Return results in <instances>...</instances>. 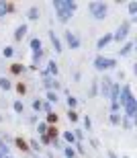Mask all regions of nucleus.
Masks as SVG:
<instances>
[{"label": "nucleus", "mask_w": 137, "mask_h": 158, "mask_svg": "<svg viewBox=\"0 0 137 158\" xmlns=\"http://www.w3.org/2000/svg\"><path fill=\"white\" fill-rule=\"evenodd\" d=\"M110 123H115V125H119V123H121L119 113H110Z\"/></svg>", "instance_id": "6ab92c4d"}, {"label": "nucleus", "mask_w": 137, "mask_h": 158, "mask_svg": "<svg viewBox=\"0 0 137 158\" xmlns=\"http://www.w3.org/2000/svg\"><path fill=\"white\" fill-rule=\"evenodd\" d=\"M47 101L49 103H57V95L55 93H47Z\"/></svg>", "instance_id": "393cba45"}, {"label": "nucleus", "mask_w": 137, "mask_h": 158, "mask_svg": "<svg viewBox=\"0 0 137 158\" xmlns=\"http://www.w3.org/2000/svg\"><path fill=\"white\" fill-rule=\"evenodd\" d=\"M37 131H39V135H45V131H47V125H45V123H39Z\"/></svg>", "instance_id": "b1692460"}, {"label": "nucleus", "mask_w": 137, "mask_h": 158, "mask_svg": "<svg viewBox=\"0 0 137 158\" xmlns=\"http://www.w3.org/2000/svg\"><path fill=\"white\" fill-rule=\"evenodd\" d=\"M47 66H49V68H47L49 74H57V64H55V62H49Z\"/></svg>", "instance_id": "dca6fc26"}, {"label": "nucleus", "mask_w": 137, "mask_h": 158, "mask_svg": "<svg viewBox=\"0 0 137 158\" xmlns=\"http://www.w3.org/2000/svg\"><path fill=\"white\" fill-rule=\"evenodd\" d=\"M110 97H112V103H119V86H117V84L112 86V90H110Z\"/></svg>", "instance_id": "f8f14e48"}, {"label": "nucleus", "mask_w": 137, "mask_h": 158, "mask_svg": "<svg viewBox=\"0 0 137 158\" xmlns=\"http://www.w3.org/2000/svg\"><path fill=\"white\" fill-rule=\"evenodd\" d=\"M129 27H131V23H129V21H125L123 25H121V27L117 29V33L112 35V37H115L117 41H123V39H125V37L129 35Z\"/></svg>", "instance_id": "39448f33"}, {"label": "nucleus", "mask_w": 137, "mask_h": 158, "mask_svg": "<svg viewBox=\"0 0 137 158\" xmlns=\"http://www.w3.org/2000/svg\"><path fill=\"white\" fill-rule=\"evenodd\" d=\"M129 12H131V14L137 12V2H131V4H129Z\"/></svg>", "instance_id": "bb28decb"}, {"label": "nucleus", "mask_w": 137, "mask_h": 158, "mask_svg": "<svg viewBox=\"0 0 137 158\" xmlns=\"http://www.w3.org/2000/svg\"><path fill=\"white\" fill-rule=\"evenodd\" d=\"M125 158H127V156H125Z\"/></svg>", "instance_id": "4c0bfd02"}, {"label": "nucleus", "mask_w": 137, "mask_h": 158, "mask_svg": "<svg viewBox=\"0 0 137 158\" xmlns=\"http://www.w3.org/2000/svg\"><path fill=\"white\" fill-rule=\"evenodd\" d=\"M98 93V82H92V97Z\"/></svg>", "instance_id": "c756f323"}, {"label": "nucleus", "mask_w": 137, "mask_h": 158, "mask_svg": "<svg viewBox=\"0 0 137 158\" xmlns=\"http://www.w3.org/2000/svg\"><path fill=\"white\" fill-rule=\"evenodd\" d=\"M16 146H18L22 152H27V150H29V144H27L25 140H22V138H16Z\"/></svg>", "instance_id": "9b49d317"}, {"label": "nucleus", "mask_w": 137, "mask_h": 158, "mask_svg": "<svg viewBox=\"0 0 137 158\" xmlns=\"http://www.w3.org/2000/svg\"><path fill=\"white\" fill-rule=\"evenodd\" d=\"M121 103H123L125 109H127V117H135V99H133L131 88H129L127 84L123 86V99H121Z\"/></svg>", "instance_id": "f257e3e1"}, {"label": "nucleus", "mask_w": 137, "mask_h": 158, "mask_svg": "<svg viewBox=\"0 0 137 158\" xmlns=\"http://www.w3.org/2000/svg\"><path fill=\"white\" fill-rule=\"evenodd\" d=\"M65 41H67V45H70L72 49H78L80 47V37L74 31H65Z\"/></svg>", "instance_id": "20e7f679"}, {"label": "nucleus", "mask_w": 137, "mask_h": 158, "mask_svg": "<svg viewBox=\"0 0 137 158\" xmlns=\"http://www.w3.org/2000/svg\"><path fill=\"white\" fill-rule=\"evenodd\" d=\"M0 158H2V154H0Z\"/></svg>", "instance_id": "e433bc0d"}, {"label": "nucleus", "mask_w": 137, "mask_h": 158, "mask_svg": "<svg viewBox=\"0 0 137 158\" xmlns=\"http://www.w3.org/2000/svg\"><path fill=\"white\" fill-rule=\"evenodd\" d=\"M25 33H27V25H20V27L16 29V33H14V39H22V37H25Z\"/></svg>", "instance_id": "0eeeda50"}, {"label": "nucleus", "mask_w": 137, "mask_h": 158, "mask_svg": "<svg viewBox=\"0 0 137 158\" xmlns=\"http://www.w3.org/2000/svg\"><path fill=\"white\" fill-rule=\"evenodd\" d=\"M10 70H12L14 74H20V72H22V66H20V64H12V68H10Z\"/></svg>", "instance_id": "5701e85b"}, {"label": "nucleus", "mask_w": 137, "mask_h": 158, "mask_svg": "<svg viewBox=\"0 0 137 158\" xmlns=\"http://www.w3.org/2000/svg\"><path fill=\"white\" fill-rule=\"evenodd\" d=\"M49 39H51V43H53V47H55V52H61V41H59V39L55 37V33H53V31L49 33Z\"/></svg>", "instance_id": "423d86ee"}, {"label": "nucleus", "mask_w": 137, "mask_h": 158, "mask_svg": "<svg viewBox=\"0 0 137 158\" xmlns=\"http://www.w3.org/2000/svg\"><path fill=\"white\" fill-rule=\"evenodd\" d=\"M14 111H16V113H22V111H25V105H22V101H14Z\"/></svg>", "instance_id": "a211bd4d"}, {"label": "nucleus", "mask_w": 137, "mask_h": 158, "mask_svg": "<svg viewBox=\"0 0 137 158\" xmlns=\"http://www.w3.org/2000/svg\"><path fill=\"white\" fill-rule=\"evenodd\" d=\"M131 49H133V41H129L123 49H119V54H121V56H127V54H131Z\"/></svg>", "instance_id": "ddd939ff"}, {"label": "nucleus", "mask_w": 137, "mask_h": 158, "mask_svg": "<svg viewBox=\"0 0 137 158\" xmlns=\"http://www.w3.org/2000/svg\"><path fill=\"white\" fill-rule=\"evenodd\" d=\"M88 10L92 12L94 19H104L106 16V4L104 2H90L88 4Z\"/></svg>", "instance_id": "f03ea898"}, {"label": "nucleus", "mask_w": 137, "mask_h": 158, "mask_svg": "<svg viewBox=\"0 0 137 158\" xmlns=\"http://www.w3.org/2000/svg\"><path fill=\"white\" fill-rule=\"evenodd\" d=\"M2 54H4V58H10V56L14 54V49L10 47V45H6V47H4V52H2Z\"/></svg>", "instance_id": "4be33fe9"}, {"label": "nucleus", "mask_w": 137, "mask_h": 158, "mask_svg": "<svg viewBox=\"0 0 137 158\" xmlns=\"http://www.w3.org/2000/svg\"><path fill=\"white\" fill-rule=\"evenodd\" d=\"M108 156H110V158H117V154H115V152H108Z\"/></svg>", "instance_id": "f704fd0d"}, {"label": "nucleus", "mask_w": 137, "mask_h": 158, "mask_svg": "<svg viewBox=\"0 0 137 158\" xmlns=\"http://www.w3.org/2000/svg\"><path fill=\"white\" fill-rule=\"evenodd\" d=\"M117 66V62L115 60H110V58H102V56H98L96 60H94V68L96 70H106V68H115Z\"/></svg>", "instance_id": "7ed1b4c3"}, {"label": "nucleus", "mask_w": 137, "mask_h": 158, "mask_svg": "<svg viewBox=\"0 0 137 158\" xmlns=\"http://www.w3.org/2000/svg\"><path fill=\"white\" fill-rule=\"evenodd\" d=\"M33 109L35 111H41V101H33Z\"/></svg>", "instance_id": "c85d7f7f"}, {"label": "nucleus", "mask_w": 137, "mask_h": 158, "mask_svg": "<svg viewBox=\"0 0 137 158\" xmlns=\"http://www.w3.org/2000/svg\"><path fill=\"white\" fill-rule=\"evenodd\" d=\"M4 158H10V156H4Z\"/></svg>", "instance_id": "c9c22d12"}, {"label": "nucleus", "mask_w": 137, "mask_h": 158, "mask_svg": "<svg viewBox=\"0 0 137 158\" xmlns=\"http://www.w3.org/2000/svg\"><path fill=\"white\" fill-rule=\"evenodd\" d=\"M63 138H65V142H70V144L76 142V138H74V133H72V131H65V133H63Z\"/></svg>", "instance_id": "f3484780"}, {"label": "nucleus", "mask_w": 137, "mask_h": 158, "mask_svg": "<svg viewBox=\"0 0 137 158\" xmlns=\"http://www.w3.org/2000/svg\"><path fill=\"white\" fill-rule=\"evenodd\" d=\"M74 138H78V140H82V138H84V133H82L80 129H76V133H74Z\"/></svg>", "instance_id": "473e14b6"}, {"label": "nucleus", "mask_w": 137, "mask_h": 158, "mask_svg": "<svg viewBox=\"0 0 137 158\" xmlns=\"http://www.w3.org/2000/svg\"><path fill=\"white\" fill-rule=\"evenodd\" d=\"M67 119H70V121H78V113L70 109V111H67Z\"/></svg>", "instance_id": "aec40b11"}, {"label": "nucleus", "mask_w": 137, "mask_h": 158, "mask_svg": "<svg viewBox=\"0 0 137 158\" xmlns=\"http://www.w3.org/2000/svg\"><path fill=\"white\" fill-rule=\"evenodd\" d=\"M76 105H78V101H76L74 97H67V107H70L72 111H74V107H76Z\"/></svg>", "instance_id": "412c9836"}, {"label": "nucleus", "mask_w": 137, "mask_h": 158, "mask_svg": "<svg viewBox=\"0 0 137 158\" xmlns=\"http://www.w3.org/2000/svg\"><path fill=\"white\" fill-rule=\"evenodd\" d=\"M84 125H86V127H88V129H90V125H92V121H90V119H88V117H86V119H84Z\"/></svg>", "instance_id": "72a5a7b5"}, {"label": "nucleus", "mask_w": 137, "mask_h": 158, "mask_svg": "<svg viewBox=\"0 0 137 158\" xmlns=\"http://www.w3.org/2000/svg\"><path fill=\"white\" fill-rule=\"evenodd\" d=\"M41 142H43V144H51V140H49V135H41Z\"/></svg>", "instance_id": "2f4dec72"}, {"label": "nucleus", "mask_w": 137, "mask_h": 158, "mask_svg": "<svg viewBox=\"0 0 137 158\" xmlns=\"http://www.w3.org/2000/svg\"><path fill=\"white\" fill-rule=\"evenodd\" d=\"M110 39H112V35H104V37H100V39H98V43H96V45H98V49H102Z\"/></svg>", "instance_id": "1a4fd4ad"}, {"label": "nucleus", "mask_w": 137, "mask_h": 158, "mask_svg": "<svg viewBox=\"0 0 137 158\" xmlns=\"http://www.w3.org/2000/svg\"><path fill=\"white\" fill-rule=\"evenodd\" d=\"M29 19H31V21L39 19V6H31V8H29Z\"/></svg>", "instance_id": "9d476101"}, {"label": "nucleus", "mask_w": 137, "mask_h": 158, "mask_svg": "<svg viewBox=\"0 0 137 158\" xmlns=\"http://www.w3.org/2000/svg\"><path fill=\"white\" fill-rule=\"evenodd\" d=\"M31 47H33V52H35V54H39V52H41V39H37V37H35V39H31Z\"/></svg>", "instance_id": "6e6552de"}, {"label": "nucleus", "mask_w": 137, "mask_h": 158, "mask_svg": "<svg viewBox=\"0 0 137 158\" xmlns=\"http://www.w3.org/2000/svg\"><path fill=\"white\" fill-rule=\"evenodd\" d=\"M12 84H10V80L8 78H0V88H2V90H8Z\"/></svg>", "instance_id": "2eb2a0df"}, {"label": "nucleus", "mask_w": 137, "mask_h": 158, "mask_svg": "<svg viewBox=\"0 0 137 158\" xmlns=\"http://www.w3.org/2000/svg\"><path fill=\"white\" fill-rule=\"evenodd\" d=\"M108 90H110V80L104 78V80H102V95H104V97L108 95Z\"/></svg>", "instance_id": "4468645a"}, {"label": "nucleus", "mask_w": 137, "mask_h": 158, "mask_svg": "<svg viewBox=\"0 0 137 158\" xmlns=\"http://www.w3.org/2000/svg\"><path fill=\"white\" fill-rule=\"evenodd\" d=\"M74 154H76V152H74L72 148H65V156H67V158H74Z\"/></svg>", "instance_id": "cd10ccee"}, {"label": "nucleus", "mask_w": 137, "mask_h": 158, "mask_svg": "<svg viewBox=\"0 0 137 158\" xmlns=\"http://www.w3.org/2000/svg\"><path fill=\"white\" fill-rule=\"evenodd\" d=\"M47 121H49V123H55V121H57V115H55L53 111H51L49 115H47Z\"/></svg>", "instance_id": "a878e982"}, {"label": "nucleus", "mask_w": 137, "mask_h": 158, "mask_svg": "<svg viewBox=\"0 0 137 158\" xmlns=\"http://www.w3.org/2000/svg\"><path fill=\"white\" fill-rule=\"evenodd\" d=\"M16 90H18L20 95H25V90H27V88H25V84H18V86H16Z\"/></svg>", "instance_id": "7c9ffc66"}]
</instances>
